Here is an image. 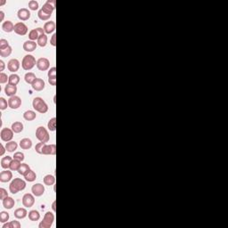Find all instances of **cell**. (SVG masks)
<instances>
[{"instance_id":"6da1fadb","label":"cell","mask_w":228,"mask_h":228,"mask_svg":"<svg viewBox=\"0 0 228 228\" xmlns=\"http://www.w3.org/2000/svg\"><path fill=\"white\" fill-rule=\"evenodd\" d=\"M26 188V182L21 178H14L9 185V191L13 194H16L20 191H23Z\"/></svg>"},{"instance_id":"7a4b0ae2","label":"cell","mask_w":228,"mask_h":228,"mask_svg":"<svg viewBox=\"0 0 228 228\" xmlns=\"http://www.w3.org/2000/svg\"><path fill=\"white\" fill-rule=\"evenodd\" d=\"M32 107L36 111L44 114L48 111V105L46 104L45 100H43V98L41 97H35L33 101H32Z\"/></svg>"},{"instance_id":"3957f363","label":"cell","mask_w":228,"mask_h":228,"mask_svg":"<svg viewBox=\"0 0 228 228\" xmlns=\"http://www.w3.org/2000/svg\"><path fill=\"white\" fill-rule=\"evenodd\" d=\"M35 65H37L36 58L31 55H25L21 61V67L24 71H30L32 70Z\"/></svg>"},{"instance_id":"277c9868","label":"cell","mask_w":228,"mask_h":228,"mask_svg":"<svg viewBox=\"0 0 228 228\" xmlns=\"http://www.w3.org/2000/svg\"><path fill=\"white\" fill-rule=\"evenodd\" d=\"M54 221H55V215H54V213H52L50 211H47L46 214H45L44 218H43V220L39 223L38 227L50 228L53 226Z\"/></svg>"},{"instance_id":"5b68a950","label":"cell","mask_w":228,"mask_h":228,"mask_svg":"<svg viewBox=\"0 0 228 228\" xmlns=\"http://www.w3.org/2000/svg\"><path fill=\"white\" fill-rule=\"evenodd\" d=\"M36 137L37 138V140H39V142L46 143V144L50 139V136H49V133H48L47 129L45 127H43V126H40V127L37 128Z\"/></svg>"},{"instance_id":"8992f818","label":"cell","mask_w":228,"mask_h":228,"mask_svg":"<svg viewBox=\"0 0 228 228\" xmlns=\"http://www.w3.org/2000/svg\"><path fill=\"white\" fill-rule=\"evenodd\" d=\"M14 132L12 130V128H4L1 129V132H0V137H1V140L3 142H10L12 141V139L14 138Z\"/></svg>"},{"instance_id":"52a82bcc","label":"cell","mask_w":228,"mask_h":228,"mask_svg":"<svg viewBox=\"0 0 228 228\" xmlns=\"http://www.w3.org/2000/svg\"><path fill=\"white\" fill-rule=\"evenodd\" d=\"M14 31L20 36H25L29 31L28 26L22 21H19L17 23L14 24Z\"/></svg>"},{"instance_id":"ba28073f","label":"cell","mask_w":228,"mask_h":228,"mask_svg":"<svg viewBox=\"0 0 228 228\" xmlns=\"http://www.w3.org/2000/svg\"><path fill=\"white\" fill-rule=\"evenodd\" d=\"M37 68L40 71H46L50 67V61L46 57H41L37 61Z\"/></svg>"},{"instance_id":"9c48e42d","label":"cell","mask_w":228,"mask_h":228,"mask_svg":"<svg viewBox=\"0 0 228 228\" xmlns=\"http://www.w3.org/2000/svg\"><path fill=\"white\" fill-rule=\"evenodd\" d=\"M35 204V195L32 193H25L22 197V205L26 208H31Z\"/></svg>"},{"instance_id":"30bf717a","label":"cell","mask_w":228,"mask_h":228,"mask_svg":"<svg viewBox=\"0 0 228 228\" xmlns=\"http://www.w3.org/2000/svg\"><path fill=\"white\" fill-rule=\"evenodd\" d=\"M55 5H56V1L55 0H47L46 3L43 5V6L41 7V9L43 10L45 13L51 14H53V12L55 10Z\"/></svg>"},{"instance_id":"8fae6325","label":"cell","mask_w":228,"mask_h":228,"mask_svg":"<svg viewBox=\"0 0 228 228\" xmlns=\"http://www.w3.org/2000/svg\"><path fill=\"white\" fill-rule=\"evenodd\" d=\"M8 105H9V107L11 109H19L21 107V99L19 96H17V95L11 96L9 99H8Z\"/></svg>"},{"instance_id":"7c38bea8","label":"cell","mask_w":228,"mask_h":228,"mask_svg":"<svg viewBox=\"0 0 228 228\" xmlns=\"http://www.w3.org/2000/svg\"><path fill=\"white\" fill-rule=\"evenodd\" d=\"M31 192L36 196V197H40L44 194L45 192V186L40 184V183H37L32 185L31 187Z\"/></svg>"},{"instance_id":"4fadbf2b","label":"cell","mask_w":228,"mask_h":228,"mask_svg":"<svg viewBox=\"0 0 228 228\" xmlns=\"http://www.w3.org/2000/svg\"><path fill=\"white\" fill-rule=\"evenodd\" d=\"M20 62L17 59H11L9 62L7 63V69L8 71L13 73H15L18 71L20 69Z\"/></svg>"},{"instance_id":"5bb4252c","label":"cell","mask_w":228,"mask_h":228,"mask_svg":"<svg viewBox=\"0 0 228 228\" xmlns=\"http://www.w3.org/2000/svg\"><path fill=\"white\" fill-rule=\"evenodd\" d=\"M30 15H31L30 11L28 8H21L17 13V16H18L19 20H21V21H28L30 18Z\"/></svg>"},{"instance_id":"9a60e30c","label":"cell","mask_w":228,"mask_h":228,"mask_svg":"<svg viewBox=\"0 0 228 228\" xmlns=\"http://www.w3.org/2000/svg\"><path fill=\"white\" fill-rule=\"evenodd\" d=\"M31 87L35 91H42L46 87V83L42 79L37 78L34 82L31 84Z\"/></svg>"},{"instance_id":"2e32d148","label":"cell","mask_w":228,"mask_h":228,"mask_svg":"<svg viewBox=\"0 0 228 228\" xmlns=\"http://www.w3.org/2000/svg\"><path fill=\"white\" fill-rule=\"evenodd\" d=\"M13 179V173L8 169H5L0 173V182L7 183Z\"/></svg>"},{"instance_id":"e0dca14e","label":"cell","mask_w":228,"mask_h":228,"mask_svg":"<svg viewBox=\"0 0 228 228\" xmlns=\"http://www.w3.org/2000/svg\"><path fill=\"white\" fill-rule=\"evenodd\" d=\"M56 153V145L55 144L52 145H45L43 149V155H55Z\"/></svg>"},{"instance_id":"ac0fdd59","label":"cell","mask_w":228,"mask_h":228,"mask_svg":"<svg viewBox=\"0 0 228 228\" xmlns=\"http://www.w3.org/2000/svg\"><path fill=\"white\" fill-rule=\"evenodd\" d=\"M37 43H36L35 41L27 40L23 43V49H24V51H26L28 53L35 51L37 49Z\"/></svg>"},{"instance_id":"d6986e66","label":"cell","mask_w":228,"mask_h":228,"mask_svg":"<svg viewBox=\"0 0 228 228\" xmlns=\"http://www.w3.org/2000/svg\"><path fill=\"white\" fill-rule=\"evenodd\" d=\"M47 76H48V82H49V84L51 86L55 87L56 85V68L55 67L50 68Z\"/></svg>"},{"instance_id":"ffe728a7","label":"cell","mask_w":228,"mask_h":228,"mask_svg":"<svg viewBox=\"0 0 228 228\" xmlns=\"http://www.w3.org/2000/svg\"><path fill=\"white\" fill-rule=\"evenodd\" d=\"M5 93L7 96H14L15 95V94L17 93V86L14 85H11V84H7L5 87Z\"/></svg>"},{"instance_id":"44dd1931","label":"cell","mask_w":228,"mask_h":228,"mask_svg":"<svg viewBox=\"0 0 228 228\" xmlns=\"http://www.w3.org/2000/svg\"><path fill=\"white\" fill-rule=\"evenodd\" d=\"M43 29H44V31H45L46 34H51L55 30V22L54 21H46V23L44 24Z\"/></svg>"},{"instance_id":"7402d4cb","label":"cell","mask_w":228,"mask_h":228,"mask_svg":"<svg viewBox=\"0 0 228 228\" xmlns=\"http://www.w3.org/2000/svg\"><path fill=\"white\" fill-rule=\"evenodd\" d=\"M14 215L17 219H23L28 216V211L24 208H19L17 210H14Z\"/></svg>"},{"instance_id":"603a6c76","label":"cell","mask_w":228,"mask_h":228,"mask_svg":"<svg viewBox=\"0 0 228 228\" xmlns=\"http://www.w3.org/2000/svg\"><path fill=\"white\" fill-rule=\"evenodd\" d=\"M15 205V201L12 197H6V199L3 200V206L6 210H12Z\"/></svg>"},{"instance_id":"cb8c5ba5","label":"cell","mask_w":228,"mask_h":228,"mask_svg":"<svg viewBox=\"0 0 228 228\" xmlns=\"http://www.w3.org/2000/svg\"><path fill=\"white\" fill-rule=\"evenodd\" d=\"M2 29H3V31H5L6 33H10V32L14 31V25L11 21H6L2 23Z\"/></svg>"},{"instance_id":"d4e9b609","label":"cell","mask_w":228,"mask_h":228,"mask_svg":"<svg viewBox=\"0 0 228 228\" xmlns=\"http://www.w3.org/2000/svg\"><path fill=\"white\" fill-rule=\"evenodd\" d=\"M20 147L22 150H29L32 147V141L29 138H23L20 141Z\"/></svg>"},{"instance_id":"484cf974","label":"cell","mask_w":228,"mask_h":228,"mask_svg":"<svg viewBox=\"0 0 228 228\" xmlns=\"http://www.w3.org/2000/svg\"><path fill=\"white\" fill-rule=\"evenodd\" d=\"M13 160H14V159H13L11 156L3 157V158L1 159V161H0L2 168H4V169H8L10 167V164H11V162H12Z\"/></svg>"},{"instance_id":"4316f807","label":"cell","mask_w":228,"mask_h":228,"mask_svg":"<svg viewBox=\"0 0 228 228\" xmlns=\"http://www.w3.org/2000/svg\"><path fill=\"white\" fill-rule=\"evenodd\" d=\"M37 118L36 112L34 110H26L24 113H23V119L27 121H32Z\"/></svg>"},{"instance_id":"83f0119b","label":"cell","mask_w":228,"mask_h":228,"mask_svg":"<svg viewBox=\"0 0 228 228\" xmlns=\"http://www.w3.org/2000/svg\"><path fill=\"white\" fill-rule=\"evenodd\" d=\"M23 124L21 121H15L14 123L12 124V130L15 133V134H19L21 132H22L23 130Z\"/></svg>"},{"instance_id":"f1b7e54d","label":"cell","mask_w":228,"mask_h":228,"mask_svg":"<svg viewBox=\"0 0 228 228\" xmlns=\"http://www.w3.org/2000/svg\"><path fill=\"white\" fill-rule=\"evenodd\" d=\"M47 41H48V38H47L46 34H42V35H39L37 40V43L40 47H45L47 45Z\"/></svg>"},{"instance_id":"f546056e","label":"cell","mask_w":228,"mask_h":228,"mask_svg":"<svg viewBox=\"0 0 228 228\" xmlns=\"http://www.w3.org/2000/svg\"><path fill=\"white\" fill-rule=\"evenodd\" d=\"M2 228H21V223L17 220L6 222V223H4Z\"/></svg>"},{"instance_id":"4dcf8cb0","label":"cell","mask_w":228,"mask_h":228,"mask_svg":"<svg viewBox=\"0 0 228 228\" xmlns=\"http://www.w3.org/2000/svg\"><path fill=\"white\" fill-rule=\"evenodd\" d=\"M29 219L30 221H38L40 219V214L37 210H30L28 214Z\"/></svg>"},{"instance_id":"1f68e13d","label":"cell","mask_w":228,"mask_h":228,"mask_svg":"<svg viewBox=\"0 0 228 228\" xmlns=\"http://www.w3.org/2000/svg\"><path fill=\"white\" fill-rule=\"evenodd\" d=\"M44 184L47 185V186H51L54 185L55 184V177L53 175H46L45 177L43 178Z\"/></svg>"},{"instance_id":"d6a6232c","label":"cell","mask_w":228,"mask_h":228,"mask_svg":"<svg viewBox=\"0 0 228 228\" xmlns=\"http://www.w3.org/2000/svg\"><path fill=\"white\" fill-rule=\"evenodd\" d=\"M23 176H24L25 180L28 181V182H34L37 178L36 173H35L33 170H31V169H29V170L27 173L25 174Z\"/></svg>"},{"instance_id":"836d02e7","label":"cell","mask_w":228,"mask_h":228,"mask_svg":"<svg viewBox=\"0 0 228 228\" xmlns=\"http://www.w3.org/2000/svg\"><path fill=\"white\" fill-rule=\"evenodd\" d=\"M21 165V161H20L19 160H16V159H14L12 160L11 164H10V170H12V171H18Z\"/></svg>"},{"instance_id":"e575fe53","label":"cell","mask_w":228,"mask_h":228,"mask_svg":"<svg viewBox=\"0 0 228 228\" xmlns=\"http://www.w3.org/2000/svg\"><path fill=\"white\" fill-rule=\"evenodd\" d=\"M21 80L20 79V76L15 74V73H13L9 76V80H8V84H11V85H14V86H17Z\"/></svg>"},{"instance_id":"d590c367","label":"cell","mask_w":228,"mask_h":228,"mask_svg":"<svg viewBox=\"0 0 228 228\" xmlns=\"http://www.w3.org/2000/svg\"><path fill=\"white\" fill-rule=\"evenodd\" d=\"M17 147H18V145H17V143L14 142V141L7 142L6 145V151L9 152V153H14V152L17 149Z\"/></svg>"},{"instance_id":"8d00e7d4","label":"cell","mask_w":228,"mask_h":228,"mask_svg":"<svg viewBox=\"0 0 228 228\" xmlns=\"http://www.w3.org/2000/svg\"><path fill=\"white\" fill-rule=\"evenodd\" d=\"M36 79H37L36 75L33 72H27L25 74V76H24V80H25V82L27 83V84H30V85L34 82V80H35Z\"/></svg>"},{"instance_id":"74e56055","label":"cell","mask_w":228,"mask_h":228,"mask_svg":"<svg viewBox=\"0 0 228 228\" xmlns=\"http://www.w3.org/2000/svg\"><path fill=\"white\" fill-rule=\"evenodd\" d=\"M37 16H38V18L40 19L41 21H48L49 19L51 18L52 15L46 14V13H45V12L43 11V10L40 9L37 12Z\"/></svg>"},{"instance_id":"f35d334b","label":"cell","mask_w":228,"mask_h":228,"mask_svg":"<svg viewBox=\"0 0 228 228\" xmlns=\"http://www.w3.org/2000/svg\"><path fill=\"white\" fill-rule=\"evenodd\" d=\"M38 37H39V34H38L37 29H31V30L29 32V39L31 40V41H36V40H37Z\"/></svg>"},{"instance_id":"ab89813d","label":"cell","mask_w":228,"mask_h":228,"mask_svg":"<svg viewBox=\"0 0 228 228\" xmlns=\"http://www.w3.org/2000/svg\"><path fill=\"white\" fill-rule=\"evenodd\" d=\"M47 128L50 131H55L56 130V118L55 117L49 119V121L47 123Z\"/></svg>"},{"instance_id":"60d3db41","label":"cell","mask_w":228,"mask_h":228,"mask_svg":"<svg viewBox=\"0 0 228 228\" xmlns=\"http://www.w3.org/2000/svg\"><path fill=\"white\" fill-rule=\"evenodd\" d=\"M29 169H30V168L29 167V165L26 164V163H21V167H20V168H19L18 173L20 174V175H21V176H24Z\"/></svg>"},{"instance_id":"b9f144b4","label":"cell","mask_w":228,"mask_h":228,"mask_svg":"<svg viewBox=\"0 0 228 228\" xmlns=\"http://www.w3.org/2000/svg\"><path fill=\"white\" fill-rule=\"evenodd\" d=\"M12 47L11 46H8L7 48L6 49H3V50H0V56L3 57V58H6V57H8L11 54H12Z\"/></svg>"},{"instance_id":"7bdbcfd3","label":"cell","mask_w":228,"mask_h":228,"mask_svg":"<svg viewBox=\"0 0 228 228\" xmlns=\"http://www.w3.org/2000/svg\"><path fill=\"white\" fill-rule=\"evenodd\" d=\"M9 213L6 211H1L0 212V222L1 223H6L9 220Z\"/></svg>"},{"instance_id":"ee69618b","label":"cell","mask_w":228,"mask_h":228,"mask_svg":"<svg viewBox=\"0 0 228 228\" xmlns=\"http://www.w3.org/2000/svg\"><path fill=\"white\" fill-rule=\"evenodd\" d=\"M39 7V5H38V2L36 0H30L29 2V9L31 10V11H37Z\"/></svg>"},{"instance_id":"f6af8a7d","label":"cell","mask_w":228,"mask_h":228,"mask_svg":"<svg viewBox=\"0 0 228 228\" xmlns=\"http://www.w3.org/2000/svg\"><path fill=\"white\" fill-rule=\"evenodd\" d=\"M45 145H46V143H42V142H40V143H38V144L36 145L35 150H36V152L38 154H42L43 153V149H44Z\"/></svg>"},{"instance_id":"bcb514c9","label":"cell","mask_w":228,"mask_h":228,"mask_svg":"<svg viewBox=\"0 0 228 228\" xmlns=\"http://www.w3.org/2000/svg\"><path fill=\"white\" fill-rule=\"evenodd\" d=\"M7 107H9L8 105V102L6 100L4 97H0V109L2 110H6Z\"/></svg>"},{"instance_id":"7dc6e473","label":"cell","mask_w":228,"mask_h":228,"mask_svg":"<svg viewBox=\"0 0 228 228\" xmlns=\"http://www.w3.org/2000/svg\"><path fill=\"white\" fill-rule=\"evenodd\" d=\"M9 46V42L5 39V38H1L0 39V50H3V49H6Z\"/></svg>"},{"instance_id":"c3c4849f","label":"cell","mask_w":228,"mask_h":228,"mask_svg":"<svg viewBox=\"0 0 228 228\" xmlns=\"http://www.w3.org/2000/svg\"><path fill=\"white\" fill-rule=\"evenodd\" d=\"M9 80V76H7V74L4 72L0 73V83L1 84H5Z\"/></svg>"},{"instance_id":"681fc988","label":"cell","mask_w":228,"mask_h":228,"mask_svg":"<svg viewBox=\"0 0 228 228\" xmlns=\"http://www.w3.org/2000/svg\"><path fill=\"white\" fill-rule=\"evenodd\" d=\"M14 159H16V160H19L20 161H23L24 159H25V156H24V153H22L21 152H17L14 153Z\"/></svg>"},{"instance_id":"f907efd6","label":"cell","mask_w":228,"mask_h":228,"mask_svg":"<svg viewBox=\"0 0 228 228\" xmlns=\"http://www.w3.org/2000/svg\"><path fill=\"white\" fill-rule=\"evenodd\" d=\"M6 197H8V192H7V191L5 188H0V199L3 201Z\"/></svg>"},{"instance_id":"816d5d0a","label":"cell","mask_w":228,"mask_h":228,"mask_svg":"<svg viewBox=\"0 0 228 228\" xmlns=\"http://www.w3.org/2000/svg\"><path fill=\"white\" fill-rule=\"evenodd\" d=\"M55 38H56V34L54 33V34L52 35L51 39H50V44H51L53 46H56V41H55Z\"/></svg>"},{"instance_id":"f5cc1de1","label":"cell","mask_w":228,"mask_h":228,"mask_svg":"<svg viewBox=\"0 0 228 228\" xmlns=\"http://www.w3.org/2000/svg\"><path fill=\"white\" fill-rule=\"evenodd\" d=\"M0 147H1V151H0V156H3L5 154V153H6V146H4L2 144L0 145Z\"/></svg>"},{"instance_id":"db71d44e","label":"cell","mask_w":228,"mask_h":228,"mask_svg":"<svg viewBox=\"0 0 228 228\" xmlns=\"http://www.w3.org/2000/svg\"><path fill=\"white\" fill-rule=\"evenodd\" d=\"M0 66H1V68H0V71H4L6 65H5V63H4V61H3V60H1V61H0Z\"/></svg>"},{"instance_id":"11a10c76","label":"cell","mask_w":228,"mask_h":228,"mask_svg":"<svg viewBox=\"0 0 228 228\" xmlns=\"http://www.w3.org/2000/svg\"><path fill=\"white\" fill-rule=\"evenodd\" d=\"M4 18H5V13L3 11H0V21H4Z\"/></svg>"},{"instance_id":"9f6ffc18","label":"cell","mask_w":228,"mask_h":228,"mask_svg":"<svg viewBox=\"0 0 228 228\" xmlns=\"http://www.w3.org/2000/svg\"><path fill=\"white\" fill-rule=\"evenodd\" d=\"M55 204H56V201H54V202H53V205H52V209H53V210H54V211H55H55H56V208H55Z\"/></svg>"},{"instance_id":"6f0895ef","label":"cell","mask_w":228,"mask_h":228,"mask_svg":"<svg viewBox=\"0 0 228 228\" xmlns=\"http://www.w3.org/2000/svg\"><path fill=\"white\" fill-rule=\"evenodd\" d=\"M6 3V0H0V6H4Z\"/></svg>"}]
</instances>
